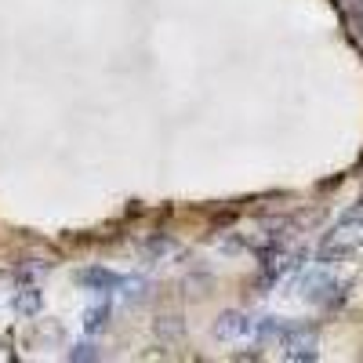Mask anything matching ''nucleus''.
<instances>
[{
    "mask_svg": "<svg viewBox=\"0 0 363 363\" xmlns=\"http://www.w3.org/2000/svg\"><path fill=\"white\" fill-rule=\"evenodd\" d=\"M211 335L225 345H240V342H258V316L255 313H240V309H229L215 320Z\"/></svg>",
    "mask_w": 363,
    "mask_h": 363,
    "instance_id": "obj_1",
    "label": "nucleus"
},
{
    "mask_svg": "<svg viewBox=\"0 0 363 363\" xmlns=\"http://www.w3.org/2000/svg\"><path fill=\"white\" fill-rule=\"evenodd\" d=\"M363 244V222L359 225H345V229H335L323 244H320V265H330V262H345L349 255H356Z\"/></svg>",
    "mask_w": 363,
    "mask_h": 363,
    "instance_id": "obj_2",
    "label": "nucleus"
},
{
    "mask_svg": "<svg viewBox=\"0 0 363 363\" xmlns=\"http://www.w3.org/2000/svg\"><path fill=\"white\" fill-rule=\"evenodd\" d=\"M277 345H280V356H284V359H294V363L320 356V352H316V330L306 327V323H294V320H291V327L284 330V338H280Z\"/></svg>",
    "mask_w": 363,
    "mask_h": 363,
    "instance_id": "obj_3",
    "label": "nucleus"
},
{
    "mask_svg": "<svg viewBox=\"0 0 363 363\" xmlns=\"http://www.w3.org/2000/svg\"><path fill=\"white\" fill-rule=\"evenodd\" d=\"M77 284L91 294H116L120 284H124V272L106 269V265H87V269L77 272Z\"/></svg>",
    "mask_w": 363,
    "mask_h": 363,
    "instance_id": "obj_4",
    "label": "nucleus"
},
{
    "mask_svg": "<svg viewBox=\"0 0 363 363\" xmlns=\"http://www.w3.org/2000/svg\"><path fill=\"white\" fill-rule=\"evenodd\" d=\"M298 287H301V298L306 301H335V291H338L335 277H327L323 269H309Z\"/></svg>",
    "mask_w": 363,
    "mask_h": 363,
    "instance_id": "obj_5",
    "label": "nucleus"
},
{
    "mask_svg": "<svg viewBox=\"0 0 363 363\" xmlns=\"http://www.w3.org/2000/svg\"><path fill=\"white\" fill-rule=\"evenodd\" d=\"M11 309H15V316H22V320H33V316H40V309H44V294H40L33 284H18V287L11 291Z\"/></svg>",
    "mask_w": 363,
    "mask_h": 363,
    "instance_id": "obj_6",
    "label": "nucleus"
},
{
    "mask_svg": "<svg viewBox=\"0 0 363 363\" xmlns=\"http://www.w3.org/2000/svg\"><path fill=\"white\" fill-rule=\"evenodd\" d=\"M109 316H113V309H109V301H99V306H87L84 309V335H102V330L109 327Z\"/></svg>",
    "mask_w": 363,
    "mask_h": 363,
    "instance_id": "obj_7",
    "label": "nucleus"
},
{
    "mask_svg": "<svg viewBox=\"0 0 363 363\" xmlns=\"http://www.w3.org/2000/svg\"><path fill=\"white\" fill-rule=\"evenodd\" d=\"M116 294L124 298L128 306H142V301L149 298V280H142V277H124V284H120Z\"/></svg>",
    "mask_w": 363,
    "mask_h": 363,
    "instance_id": "obj_8",
    "label": "nucleus"
},
{
    "mask_svg": "<svg viewBox=\"0 0 363 363\" xmlns=\"http://www.w3.org/2000/svg\"><path fill=\"white\" fill-rule=\"evenodd\" d=\"M66 356H69V359H102V349H99L95 342H77V345H69Z\"/></svg>",
    "mask_w": 363,
    "mask_h": 363,
    "instance_id": "obj_9",
    "label": "nucleus"
},
{
    "mask_svg": "<svg viewBox=\"0 0 363 363\" xmlns=\"http://www.w3.org/2000/svg\"><path fill=\"white\" fill-rule=\"evenodd\" d=\"M157 335H160V338H178V335H182V320H178V316L157 320Z\"/></svg>",
    "mask_w": 363,
    "mask_h": 363,
    "instance_id": "obj_10",
    "label": "nucleus"
}]
</instances>
